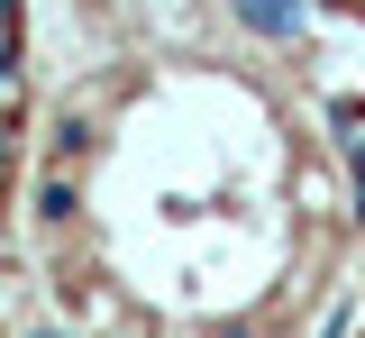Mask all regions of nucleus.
Segmentation results:
<instances>
[{"instance_id":"1","label":"nucleus","mask_w":365,"mask_h":338,"mask_svg":"<svg viewBox=\"0 0 365 338\" xmlns=\"http://www.w3.org/2000/svg\"><path fill=\"white\" fill-rule=\"evenodd\" d=\"M237 19L256 37H302V0H237Z\"/></svg>"},{"instance_id":"2","label":"nucleus","mask_w":365,"mask_h":338,"mask_svg":"<svg viewBox=\"0 0 365 338\" xmlns=\"http://www.w3.org/2000/svg\"><path fill=\"white\" fill-rule=\"evenodd\" d=\"M37 220H73V183H64V174L37 183Z\"/></svg>"},{"instance_id":"3","label":"nucleus","mask_w":365,"mask_h":338,"mask_svg":"<svg viewBox=\"0 0 365 338\" xmlns=\"http://www.w3.org/2000/svg\"><path fill=\"white\" fill-rule=\"evenodd\" d=\"M83 146H91V128H83V119H64V128H55V165H73Z\"/></svg>"},{"instance_id":"4","label":"nucleus","mask_w":365,"mask_h":338,"mask_svg":"<svg viewBox=\"0 0 365 338\" xmlns=\"http://www.w3.org/2000/svg\"><path fill=\"white\" fill-rule=\"evenodd\" d=\"M19 92V37H0V101Z\"/></svg>"},{"instance_id":"5","label":"nucleus","mask_w":365,"mask_h":338,"mask_svg":"<svg viewBox=\"0 0 365 338\" xmlns=\"http://www.w3.org/2000/svg\"><path fill=\"white\" fill-rule=\"evenodd\" d=\"M0 174H9V119H0Z\"/></svg>"}]
</instances>
